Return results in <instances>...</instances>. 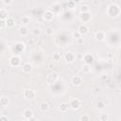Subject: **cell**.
<instances>
[{
	"label": "cell",
	"instance_id": "cell-1",
	"mask_svg": "<svg viewBox=\"0 0 121 121\" xmlns=\"http://www.w3.org/2000/svg\"><path fill=\"white\" fill-rule=\"evenodd\" d=\"M120 13H121V9L116 4H111L108 6V8H107L108 16H110L112 18H115L118 15H120Z\"/></svg>",
	"mask_w": 121,
	"mask_h": 121
},
{
	"label": "cell",
	"instance_id": "cell-2",
	"mask_svg": "<svg viewBox=\"0 0 121 121\" xmlns=\"http://www.w3.org/2000/svg\"><path fill=\"white\" fill-rule=\"evenodd\" d=\"M9 63L11 67H18L20 64H21V58L17 55H13L9 58Z\"/></svg>",
	"mask_w": 121,
	"mask_h": 121
},
{
	"label": "cell",
	"instance_id": "cell-3",
	"mask_svg": "<svg viewBox=\"0 0 121 121\" xmlns=\"http://www.w3.org/2000/svg\"><path fill=\"white\" fill-rule=\"evenodd\" d=\"M58 79H59V74L56 73V72H52V73H50V74L47 76V78H46V82H47L48 84H54V83L57 82Z\"/></svg>",
	"mask_w": 121,
	"mask_h": 121
},
{
	"label": "cell",
	"instance_id": "cell-4",
	"mask_svg": "<svg viewBox=\"0 0 121 121\" xmlns=\"http://www.w3.org/2000/svg\"><path fill=\"white\" fill-rule=\"evenodd\" d=\"M80 105H81V102H80V100H79L78 98H72V99L69 101V107H70L71 109H73V110H78V109H79Z\"/></svg>",
	"mask_w": 121,
	"mask_h": 121
},
{
	"label": "cell",
	"instance_id": "cell-5",
	"mask_svg": "<svg viewBox=\"0 0 121 121\" xmlns=\"http://www.w3.org/2000/svg\"><path fill=\"white\" fill-rule=\"evenodd\" d=\"M54 16H55L54 12H53L52 10H50V9H47V10H45V11L43 13V19L44 21H46V22L52 21L53 18H54Z\"/></svg>",
	"mask_w": 121,
	"mask_h": 121
},
{
	"label": "cell",
	"instance_id": "cell-6",
	"mask_svg": "<svg viewBox=\"0 0 121 121\" xmlns=\"http://www.w3.org/2000/svg\"><path fill=\"white\" fill-rule=\"evenodd\" d=\"M36 96V94L35 92L32 90V89H26L24 91V97L26 99H34Z\"/></svg>",
	"mask_w": 121,
	"mask_h": 121
},
{
	"label": "cell",
	"instance_id": "cell-7",
	"mask_svg": "<svg viewBox=\"0 0 121 121\" xmlns=\"http://www.w3.org/2000/svg\"><path fill=\"white\" fill-rule=\"evenodd\" d=\"M63 58H64V60H65L67 62L71 63V62H73V61L75 60V59H76V55H75L73 52L67 51V52H65V53H64Z\"/></svg>",
	"mask_w": 121,
	"mask_h": 121
},
{
	"label": "cell",
	"instance_id": "cell-8",
	"mask_svg": "<svg viewBox=\"0 0 121 121\" xmlns=\"http://www.w3.org/2000/svg\"><path fill=\"white\" fill-rule=\"evenodd\" d=\"M79 19H80L81 22H83V24L88 23V22H90L91 19H92V14H91L90 12H87V13H80Z\"/></svg>",
	"mask_w": 121,
	"mask_h": 121
},
{
	"label": "cell",
	"instance_id": "cell-9",
	"mask_svg": "<svg viewBox=\"0 0 121 121\" xmlns=\"http://www.w3.org/2000/svg\"><path fill=\"white\" fill-rule=\"evenodd\" d=\"M71 83H72L73 86H79V85L82 83V78H81V77L78 76V75L74 76V77L72 78V79H71Z\"/></svg>",
	"mask_w": 121,
	"mask_h": 121
},
{
	"label": "cell",
	"instance_id": "cell-10",
	"mask_svg": "<svg viewBox=\"0 0 121 121\" xmlns=\"http://www.w3.org/2000/svg\"><path fill=\"white\" fill-rule=\"evenodd\" d=\"M78 32L80 34V35H86L88 32H89V27L87 26L86 24H81L78 28Z\"/></svg>",
	"mask_w": 121,
	"mask_h": 121
},
{
	"label": "cell",
	"instance_id": "cell-11",
	"mask_svg": "<svg viewBox=\"0 0 121 121\" xmlns=\"http://www.w3.org/2000/svg\"><path fill=\"white\" fill-rule=\"evenodd\" d=\"M83 60H84V62L86 64H89L90 65L91 63L94 62V56L91 53H86L83 56Z\"/></svg>",
	"mask_w": 121,
	"mask_h": 121
},
{
	"label": "cell",
	"instance_id": "cell-12",
	"mask_svg": "<svg viewBox=\"0 0 121 121\" xmlns=\"http://www.w3.org/2000/svg\"><path fill=\"white\" fill-rule=\"evenodd\" d=\"M95 39L98 42H101L105 39V32L102 31V30H98L95 33Z\"/></svg>",
	"mask_w": 121,
	"mask_h": 121
},
{
	"label": "cell",
	"instance_id": "cell-13",
	"mask_svg": "<svg viewBox=\"0 0 121 121\" xmlns=\"http://www.w3.org/2000/svg\"><path fill=\"white\" fill-rule=\"evenodd\" d=\"M33 111L31 110V109H26L25 111H24V112H23V116H24V118L25 119H30V118H32L33 117Z\"/></svg>",
	"mask_w": 121,
	"mask_h": 121
},
{
	"label": "cell",
	"instance_id": "cell-14",
	"mask_svg": "<svg viewBox=\"0 0 121 121\" xmlns=\"http://www.w3.org/2000/svg\"><path fill=\"white\" fill-rule=\"evenodd\" d=\"M9 18V11L7 9L2 8L0 9V19L1 20H7Z\"/></svg>",
	"mask_w": 121,
	"mask_h": 121
},
{
	"label": "cell",
	"instance_id": "cell-15",
	"mask_svg": "<svg viewBox=\"0 0 121 121\" xmlns=\"http://www.w3.org/2000/svg\"><path fill=\"white\" fill-rule=\"evenodd\" d=\"M20 22H21V24H22L23 26H27L29 25V23H30V17L27 16V15H25V16L21 17Z\"/></svg>",
	"mask_w": 121,
	"mask_h": 121
},
{
	"label": "cell",
	"instance_id": "cell-16",
	"mask_svg": "<svg viewBox=\"0 0 121 121\" xmlns=\"http://www.w3.org/2000/svg\"><path fill=\"white\" fill-rule=\"evenodd\" d=\"M19 34L21 35V36H23V37H26V36H27L28 35V33H29V31H28V28L26 27V26H21L20 28H19Z\"/></svg>",
	"mask_w": 121,
	"mask_h": 121
},
{
	"label": "cell",
	"instance_id": "cell-17",
	"mask_svg": "<svg viewBox=\"0 0 121 121\" xmlns=\"http://www.w3.org/2000/svg\"><path fill=\"white\" fill-rule=\"evenodd\" d=\"M31 70H32V65H31L30 63L26 62V63L23 65V72H24V73L28 74V73L31 72Z\"/></svg>",
	"mask_w": 121,
	"mask_h": 121
},
{
	"label": "cell",
	"instance_id": "cell-18",
	"mask_svg": "<svg viewBox=\"0 0 121 121\" xmlns=\"http://www.w3.org/2000/svg\"><path fill=\"white\" fill-rule=\"evenodd\" d=\"M39 108H40V110H41L42 112H47V111L49 110V105H48V103H47V102L43 101V102L40 103V106H39Z\"/></svg>",
	"mask_w": 121,
	"mask_h": 121
},
{
	"label": "cell",
	"instance_id": "cell-19",
	"mask_svg": "<svg viewBox=\"0 0 121 121\" xmlns=\"http://www.w3.org/2000/svg\"><path fill=\"white\" fill-rule=\"evenodd\" d=\"M6 25H7V27H13L15 26V20H14V18L9 17L6 20Z\"/></svg>",
	"mask_w": 121,
	"mask_h": 121
},
{
	"label": "cell",
	"instance_id": "cell-20",
	"mask_svg": "<svg viewBox=\"0 0 121 121\" xmlns=\"http://www.w3.org/2000/svg\"><path fill=\"white\" fill-rule=\"evenodd\" d=\"M8 104H9V98L5 95H2L0 98V105L3 107H6V106H8Z\"/></svg>",
	"mask_w": 121,
	"mask_h": 121
},
{
	"label": "cell",
	"instance_id": "cell-21",
	"mask_svg": "<svg viewBox=\"0 0 121 121\" xmlns=\"http://www.w3.org/2000/svg\"><path fill=\"white\" fill-rule=\"evenodd\" d=\"M68 108H69V104H68V103H65V102L60 103V107H59L60 111L62 112H65L68 110Z\"/></svg>",
	"mask_w": 121,
	"mask_h": 121
},
{
	"label": "cell",
	"instance_id": "cell-22",
	"mask_svg": "<svg viewBox=\"0 0 121 121\" xmlns=\"http://www.w3.org/2000/svg\"><path fill=\"white\" fill-rule=\"evenodd\" d=\"M79 11H80V13H87V12H90L89 6H87V5H81V6L79 7Z\"/></svg>",
	"mask_w": 121,
	"mask_h": 121
},
{
	"label": "cell",
	"instance_id": "cell-23",
	"mask_svg": "<svg viewBox=\"0 0 121 121\" xmlns=\"http://www.w3.org/2000/svg\"><path fill=\"white\" fill-rule=\"evenodd\" d=\"M81 69H82L83 73H85V74H88V73L91 72V66H90L89 64H86V63H84V64L82 65Z\"/></svg>",
	"mask_w": 121,
	"mask_h": 121
},
{
	"label": "cell",
	"instance_id": "cell-24",
	"mask_svg": "<svg viewBox=\"0 0 121 121\" xmlns=\"http://www.w3.org/2000/svg\"><path fill=\"white\" fill-rule=\"evenodd\" d=\"M109 119H110V116L106 112H103L99 115V120L100 121H109Z\"/></svg>",
	"mask_w": 121,
	"mask_h": 121
},
{
	"label": "cell",
	"instance_id": "cell-25",
	"mask_svg": "<svg viewBox=\"0 0 121 121\" xmlns=\"http://www.w3.org/2000/svg\"><path fill=\"white\" fill-rule=\"evenodd\" d=\"M15 48H16L19 52H22V51H24V49H25V43H17L16 45H15Z\"/></svg>",
	"mask_w": 121,
	"mask_h": 121
},
{
	"label": "cell",
	"instance_id": "cell-26",
	"mask_svg": "<svg viewBox=\"0 0 121 121\" xmlns=\"http://www.w3.org/2000/svg\"><path fill=\"white\" fill-rule=\"evenodd\" d=\"M105 106H106V104H105V102H104L102 99H99V100L96 102V108H98L99 110L104 109V108H105Z\"/></svg>",
	"mask_w": 121,
	"mask_h": 121
},
{
	"label": "cell",
	"instance_id": "cell-27",
	"mask_svg": "<svg viewBox=\"0 0 121 121\" xmlns=\"http://www.w3.org/2000/svg\"><path fill=\"white\" fill-rule=\"evenodd\" d=\"M32 34L34 36H40L42 34V29L40 27H34L32 29Z\"/></svg>",
	"mask_w": 121,
	"mask_h": 121
},
{
	"label": "cell",
	"instance_id": "cell-28",
	"mask_svg": "<svg viewBox=\"0 0 121 121\" xmlns=\"http://www.w3.org/2000/svg\"><path fill=\"white\" fill-rule=\"evenodd\" d=\"M52 59H53V60H55V61H59V60H60V59H61V55H60V53L56 52V53L53 54Z\"/></svg>",
	"mask_w": 121,
	"mask_h": 121
},
{
	"label": "cell",
	"instance_id": "cell-29",
	"mask_svg": "<svg viewBox=\"0 0 121 121\" xmlns=\"http://www.w3.org/2000/svg\"><path fill=\"white\" fill-rule=\"evenodd\" d=\"M80 121H90V115L86 114V113H83L80 116Z\"/></svg>",
	"mask_w": 121,
	"mask_h": 121
},
{
	"label": "cell",
	"instance_id": "cell-30",
	"mask_svg": "<svg viewBox=\"0 0 121 121\" xmlns=\"http://www.w3.org/2000/svg\"><path fill=\"white\" fill-rule=\"evenodd\" d=\"M45 34L48 35V36L53 35V28L52 27H46L45 28Z\"/></svg>",
	"mask_w": 121,
	"mask_h": 121
},
{
	"label": "cell",
	"instance_id": "cell-31",
	"mask_svg": "<svg viewBox=\"0 0 121 121\" xmlns=\"http://www.w3.org/2000/svg\"><path fill=\"white\" fill-rule=\"evenodd\" d=\"M76 42H77V43H78V45H82V44L84 43V38L80 36L78 39H77V40H76Z\"/></svg>",
	"mask_w": 121,
	"mask_h": 121
},
{
	"label": "cell",
	"instance_id": "cell-32",
	"mask_svg": "<svg viewBox=\"0 0 121 121\" xmlns=\"http://www.w3.org/2000/svg\"><path fill=\"white\" fill-rule=\"evenodd\" d=\"M67 7H68V8H75V7H76V3H75L74 1H69V2L67 3Z\"/></svg>",
	"mask_w": 121,
	"mask_h": 121
},
{
	"label": "cell",
	"instance_id": "cell-33",
	"mask_svg": "<svg viewBox=\"0 0 121 121\" xmlns=\"http://www.w3.org/2000/svg\"><path fill=\"white\" fill-rule=\"evenodd\" d=\"M0 121H9V117H8L7 115L2 114V115L0 116Z\"/></svg>",
	"mask_w": 121,
	"mask_h": 121
},
{
	"label": "cell",
	"instance_id": "cell-34",
	"mask_svg": "<svg viewBox=\"0 0 121 121\" xmlns=\"http://www.w3.org/2000/svg\"><path fill=\"white\" fill-rule=\"evenodd\" d=\"M5 26H7V25H6V20H1V22H0V28L3 29Z\"/></svg>",
	"mask_w": 121,
	"mask_h": 121
},
{
	"label": "cell",
	"instance_id": "cell-35",
	"mask_svg": "<svg viewBox=\"0 0 121 121\" xmlns=\"http://www.w3.org/2000/svg\"><path fill=\"white\" fill-rule=\"evenodd\" d=\"M3 3L5 5H10V4H12V1L11 0H3Z\"/></svg>",
	"mask_w": 121,
	"mask_h": 121
},
{
	"label": "cell",
	"instance_id": "cell-36",
	"mask_svg": "<svg viewBox=\"0 0 121 121\" xmlns=\"http://www.w3.org/2000/svg\"><path fill=\"white\" fill-rule=\"evenodd\" d=\"M73 36H74V37H75L76 39H78V38H79V37H80L81 35H80V34H79L78 32H76V33H74V34H73Z\"/></svg>",
	"mask_w": 121,
	"mask_h": 121
},
{
	"label": "cell",
	"instance_id": "cell-37",
	"mask_svg": "<svg viewBox=\"0 0 121 121\" xmlns=\"http://www.w3.org/2000/svg\"><path fill=\"white\" fill-rule=\"evenodd\" d=\"M92 3H93L94 5H97V4H98V1H93Z\"/></svg>",
	"mask_w": 121,
	"mask_h": 121
}]
</instances>
